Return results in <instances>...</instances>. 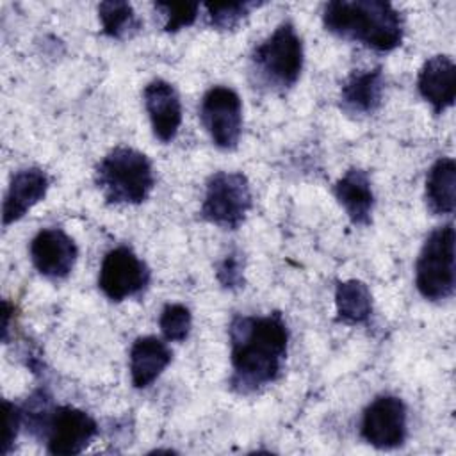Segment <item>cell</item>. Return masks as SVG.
Here are the masks:
<instances>
[{"mask_svg":"<svg viewBox=\"0 0 456 456\" xmlns=\"http://www.w3.org/2000/svg\"><path fill=\"white\" fill-rule=\"evenodd\" d=\"M333 194L353 224H370L374 210V192L367 171L360 167L347 169L335 182Z\"/></svg>","mask_w":456,"mask_h":456,"instance_id":"obj_16","label":"cell"},{"mask_svg":"<svg viewBox=\"0 0 456 456\" xmlns=\"http://www.w3.org/2000/svg\"><path fill=\"white\" fill-rule=\"evenodd\" d=\"M253 205L249 180L240 171H216L205 183L201 217L223 230H237Z\"/></svg>","mask_w":456,"mask_h":456,"instance_id":"obj_6","label":"cell"},{"mask_svg":"<svg viewBox=\"0 0 456 456\" xmlns=\"http://www.w3.org/2000/svg\"><path fill=\"white\" fill-rule=\"evenodd\" d=\"M305 61L301 36L290 21L280 23L251 53V73L271 91H287L299 80Z\"/></svg>","mask_w":456,"mask_h":456,"instance_id":"obj_4","label":"cell"},{"mask_svg":"<svg viewBox=\"0 0 456 456\" xmlns=\"http://www.w3.org/2000/svg\"><path fill=\"white\" fill-rule=\"evenodd\" d=\"M200 119L212 142L221 150H235L242 134L240 96L226 86L205 91L200 102Z\"/></svg>","mask_w":456,"mask_h":456,"instance_id":"obj_7","label":"cell"},{"mask_svg":"<svg viewBox=\"0 0 456 456\" xmlns=\"http://www.w3.org/2000/svg\"><path fill=\"white\" fill-rule=\"evenodd\" d=\"M2 404H4V438H2L0 452L5 456V454H9L11 447L14 445L20 428L23 426V415H21L20 404H14L7 399Z\"/></svg>","mask_w":456,"mask_h":456,"instance_id":"obj_25","label":"cell"},{"mask_svg":"<svg viewBox=\"0 0 456 456\" xmlns=\"http://www.w3.org/2000/svg\"><path fill=\"white\" fill-rule=\"evenodd\" d=\"M385 93V77L379 66L354 69L340 87V107L353 116H367L379 109Z\"/></svg>","mask_w":456,"mask_h":456,"instance_id":"obj_15","label":"cell"},{"mask_svg":"<svg viewBox=\"0 0 456 456\" xmlns=\"http://www.w3.org/2000/svg\"><path fill=\"white\" fill-rule=\"evenodd\" d=\"M30 260L36 271L50 280H64L75 267L78 248L61 228H43L30 240Z\"/></svg>","mask_w":456,"mask_h":456,"instance_id":"obj_11","label":"cell"},{"mask_svg":"<svg viewBox=\"0 0 456 456\" xmlns=\"http://www.w3.org/2000/svg\"><path fill=\"white\" fill-rule=\"evenodd\" d=\"M96 433L98 424L87 411L69 404L55 406L45 433L46 451L55 456L80 454Z\"/></svg>","mask_w":456,"mask_h":456,"instance_id":"obj_10","label":"cell"},{"mask_svg":"<svg viewBox=\"0 0 456 456\" xmlns=\"http://www.w3.org/2000/svg\"><path fill=\"white\" fill-rule=\"evenodd\" d=\"M153 7L164 18V30L171 34L191 27L200 12L198 2H157Z\"/></svg>","mask_w":456,"mask_h":456,"instance_id":"obj_23","label":"cell"},{"mask_svg":"<svg viewBox=\"0 0 456 456\" xmlns=\"http://www.w3.org/2000/svg\"><path fill=\"white\" fill-rule=\"evenodd\" d=\"M337 321L356 326L369 321L372 314V296L362 280H344L335 287Z\"/></svg>","mask_w":456,"mask_h":456,"instance_id":"obj_19","label":"cell"},{"mask_svg":"<svg viewBox=\"0 0 456 456\" xmlns=\"http://www.w3.org/2000/svg\"><path fill=\"white\" fill-rule=\"evenodd\" d=\"M424 198L435 216L452 214L456 208V164L451 157L433 162L426 176Z\"/></svg>","mask_w":456,"mask_h":456,"instance_id":"obj_18","label":"cell"},{"mask_svg":"<svg viewBox=\"0 0 456 456\" xmlns=\"http://www.w3.org/2000/svg\"><path fill=\"white\" fill-rule=\"evenodd\" d=\"M148 265L135 255L128 246H118L105 253L100 273H98V289L102 294L114 301H125L135 297L150 283Z\"/></svg>","mask_w":456,"mask_h":456,"instance_id":"obj_8","label":"cell"},{"mask_svg":"<svg viewBox=\"0 0 456 456\" xmlns=\"http://www.w3.org/2000/svg\"><path fill=\"white\" fill-rule=\"evenodd\" d=\"M169 346L153 335L137 337L130 347V379L135 388L150 387L171 363Z\"/></svg>","mask_w":456,"mask_h":456,"instance_id":"obj_17","label":"cell"},{"mask_svg":"<svg viewBox=\"0 0 456 456\" xmlns=\"http://www.w3.org/2000/svg\"><path fill=\"white\" fill-rule=\"evenodd\" d=\"M324 28L346 41L376 52H392L403 43L401 12L385 0H333L322 7Z\"/></svg>","mask_w":456,"mask_h":456,"instance_id":"obj_2","label":"cell"},{"mask_svg":"<svg viewBox=\"0 0 456 456\" xmlns=\"http://www.w3.org/2000/svg\"><path fill=\"white\" fill-rule=\"evenodd\" d=\"M94 182L110 205H141L155 187V173L142 151L116 146L98 162Z\"/></svg>","mask_w":456,"mask_h":456,"instance_id":"obj_3","label":"cell"},{"mask_svg":"<svg viewBox=\"0 0 456 456\" xmlns=\"http://www.w3.org/2000/svg\"><path fill=\"white\" fill-rule=\"evenodd\" d=\"M142 102L153 135L164 144L171 142L182 125V102L175 86L164 78H153L142 89Z\"/></svg>","mask_w":456,"mask_h":456,"instance_id":"obj_12","label":"cell"},{"mask_svg":"<svg viewBox=\"0 0 456 456\" xmlns=\"http://www.w3.org/2000/svg\"><path fill=\"white\" fill-rule=\"evenodd\" d=\"M216 278L226 290L244 287V258L239 251H230L216 269Z\"/></svg>","mask_w":456,"mask_h":456,"instance_id":"obj_24","label":"cell"},{"mask_svg":"<svg viewBox=\"0 0 456 456\" xmlns=\"http://www.w3.org/2000/svg\"><path fill=\"white\" fill-rule=\"evenodd\" d=\"M14 312V306L9 301L2 303V340H7V333H9V322H11V315Z\"/></svg>","mask_w":456,"mask_h":456,"instance_id":"obj_26","label":"cell"},{"mask_svg":"<svg viewBox=\"0 0 456 456\" xmlns=\"http://www.w3.org/2000/svg\"><path fill=\"white\" fill-rule=\"evenodd\" d=\"M228 338L233 392L249 395L280 378L289 349V328L280 312L235 315L228 326Z\"/></svg>","mask_w":456,"mask_h":456,"instance_id":"obj_1","label":"cell"},{"mask_svg":"<svg viewBox=\"0 0 456 456\" xmlns=\"http://www.w3.org/2000/svg\"><path fill=\"white\" fill-rule=\"evenodd\" d=\"M262 2H224V4H205L207 23L216 30L237 28L251 11L258 9Z\"/></svg>","mask_w":456,"mask_h":456,"instance_id":"obj_21","label":"cell"},{"mask_svg":"<svg viewBox=\"0 0 456 456\" xmlns=\"http://www.w3.org/2000/svg\"><path fill=\"white\" fill-rule=\"evenodd\" d=\"M360 435L363 442L381 451L401 447L408 435V413L403 399L392 394L374 397L362 413Z\"/></svg>","mask_w":456,"mask_h":456,"instance_id":"obj_9","label":"cell"},{"mask_svg":"<svg viewBox=\"0 0 456 456\" xmlns=\"http://www.w3.org/2000/svg\"><path fill=\"white\" fill-rule=\"evenodd\" d=\"M98 20L102 23V32L112 39H126L141 28V20L134 7L121 0L98 4Z\"/></svg>","mask_w":456,"mask_h":456,"instance_id":"obj_20","label":"cell"},{"mask_svg":"<svg viewBox=\"0 0 456 456\" xmlns=\"http://www.w3.org/2000/svg\"><path fill=\"white\" fill-rule=\"evenodd\" d=\"M159 328L166 340L183 342L192 328V314L185 305L167 303L160 312Z\"/></svg>","mask_w":456,"mask_h":456,"instance_id":"obj_22","label":"cell"},{"mask_svg":"<svg viewBox=\"0 0 456 456\" xmlns=\"http://www.w3.org/2000/svg\"><path fill=\"white\" fill-rule=\"evenodd\" d=\"M417 91L435 114L452 107L456 98V66L449 55H433L424 61L417 75Z\"/></svg>","mask_w":456,"mask_h":456,"instance_id":"obj_13","label":"cell"},{"mask_svg":"<svg viewBox=\"0 0 456 456\" xmlns=\"http://www.w3.org/2000/svg\"><path fill=\"white\" fill-rule=\"evenodd\" d=\"M50 189L48 175L39 167H25L12 175L4 205H2V224L20 221L34 205H37Z\"/></svg>","mask_w":456,"mask_h":456,"instance_id":"obj_14","label":"cell"},{"mask_svg":"<svg viewBox=\"0 0 456 456\" xmlns=\"http://www.w3.org/2000/svg\"><path fill=\"white\" fill-rule=\"evenodd\" d=\"M454 224L435 228L424 240L415 262V287L428 301H444L454 294Z\"/></svg>","mask_w":456,"mask_h":456,"instance_id":"obj_5","label":"cell"}]
</instances>
